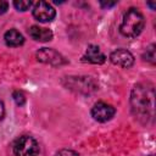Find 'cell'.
<instances>
[{
  "label": "cell",
  "mask_w": 156,
  "mask_h": 156,
  "mask_svg": "<svg viewBox=\"0 0 156 156\" xmlns=\"http://www.w3.org/2000/svg\"><path fill=\"white\" fill-rule=\"evenodd\" d=\"M152 100H154V90L152 88H147L145 85L138 84L134 87L130 96L132 110L135 116H147L149 111L152 110Z\"/></svg>",
  "instance_id": "6da1fadb"
},
{
  "label": "cell",
  "mask_w": 156,
  "mask_h": 156,
  "mask_svg": "<svg viewBox=\"0 0 156 156\" xmlns=\"http://www.w3.org/2000/svg\"><path fill=\"white\" fill-rule=\"evenodd\" d=\"M144 26H145L144 16L138 9L132 7L124 13L122 23L119 26V32L124 37L135 38L141 33V30L144 29Z\"/></svg>",
  "instance_id": "7a4b0ae2"
},
{
  "label": "cell",
  "mask_w": 156,
  "mask_h": 156,
  "mask_svg": "<svg viewBox=\"0 0 156 156\" xmlns=\"http://www.w3.org/2000/svg\"><path fill=\"white\" fill-rule=\"evenodd\" d=\"M13 152L16 156H38L39 145L33 136L22 135L15 140Z\"/></svg>",
  "instance_id": "3957f363"
},
{
  "label": "cell",
  "mask_w": 156,
  "mask_h": 156,
  "mask_svg": "<svg viewBox=\"0 0 156 156\" xmlns=\"http://www.w3.org/2000/svg\"><path fill=\"white\" fill-rule=\"evenodd\" d=\"M37 58L40 62L44 63H49L51 66H61L65 65L67 61L65 60V57L57 52L54 49H48V48H43L37 52Z\"/></svg>",
  "instance_id": "277c9868"
},
{
  "label": "cell",
  "mask_w": 156,
  "mask_h": 156,
  "mask_svg": "<svg viewBox=\"0 0 156 156\" xmlns=\"http://www.w3.org/2000/svg\"><path fill=\"white\" fill-rule=\"evenodd\" d=\"M56 12L55 9L45 1H39L33 7V16L39 22H50L54 20Z\"/></svg>",
  "instance_id": "5b68a950"
},
{
  "label": "cell",
  "mask_w": 156,
  "mask_h": 156,
  "mask_svg": "<svg viewBox=\"0 0 156 156\" xmlns=\"http://www.w3.org/2000/svg\"><path fill=\"white\" fill-rule=\"evenodd\" d=\"M115 107L106 104V102H96L91 108V116L98 122H106L110 121L115 116Z\"/></svg>",
  "instance_id": "8992f818"
},
{
  "label": "cell",
  "mask_w": 156,
  "mask_h": 156,
  "mask_svg": "<svg viewBox=\"0 0 156 156\" xmlns=\"http://www.w3.org/2000/svg\"><path fill=\"white\" fill-rule=\"evenodd\" d=\"M110 60L113 65L121 66L123 68H128L134 63V56L126 49H117L111 52Z\"/></svg>",
  "instance_id": "52a82bcc"
},
{
  "label": "cell",
  "mask_w": 156,
  "mask_h": 156,
  "mask_svg": "<svg viewBox=\"0 0 156 156\" xmlns=\"http://www.w3.org/2000/svg\"><path fill=\"white\" fill-rule=\"evenodd\" d=\"M83 58L85 61H88V62H91V63H95V65H101V63L105 62L106 56L102 54V51L100 50L99 46H96V45H89L87 48L85 56Z\"/></svg>",
  "instance_id": "ba28073f"
},
{
  "label": "cell",
  "mask_w": 156,
  "mask_h": 156,
  "mask_svg": "<svg viewBox=\"0 0 156 156\" xmlns=\"http://www.w3.org/2000/svg\"><path fill=\"white\" fill-rule=\"evenodd\" d=\"M29 37L37 41H49L52 38V32L48 28H41L39 26H32L28 29Z\"/></svg>",
  "instance_id": "9c48e42d"
},
{
  "label": "cell",
  "mask_w": 156,
  "mask_h": 156,
  "mask_svg": "<svg viewBox=\"0 0 156 156\" xmlns=\"http://www.w3.org/2000/svg\"><path fill=\"white\" fill-rule=\"evenodd\" d=\"M5 43L9 46H20L24 43V38L23 35L17 30V29H10L5 33L4 35Z\"/></svg>",
  "instance_id": "30bf717a"
},
{
  "label": "cell",
  "mask_w": 156,
  "mask_h": 156,
  "mask_svg": "<svg viewBox=\"0 0 156 156\" xmlns=\"http://www.w3.org/2000/svg\"><path fill=\"white\" fill-rule=\"evenodd\" d=\"M143 58H144L145 61L150 62V63H155L156 54H155V45H154V44L150 45V46L145 50V52H144V55H143Z\"/></svg>",
  "instance_id": "8fae6325"
},
{
  "label": "cell",
  "mask_w": 156,
  "mask_h": 156,
  "mask_svg": "<svg viewBox=\"0 0 156 156\" xmlns=\"http://www.w3.org/2000/svg\"><path fill=\"white\" fill-rule=\"evenodd\" d=\"M13 6L18 10V11H26L32 6V1L28 0H16L13 1Z\"/></svg>",
  "instance_id": "7c38bea8"
},
{
  "label": "cell",
  "mask_w": 156,
  "mask_h": 156,
  "mask_svg": "<svg viewBox=\"0 0 156 156\" xmlns=\"http://www.w3.org/2000/svg\"><path fill=\"white\" fill-rule=\"evenodd\" d=\"M12 98H13L16 105H18V106H23L24 102H26V96H24V94H23L22 91H18V90L15 91V93L12 94Z\"/></svg>",
  "instance_id": "4fadbf2b"
},
{
  "label": "cell",
  "mask_w": 156,
  "mask_h": 156,
  "mask_svg": "<svg viewBox=\"0 0 156 156\" xmlns=\"http://www.w3.org/2000/svg\"><path fill=\"white\" fill-rule=\"evenodd\" d=\"M56 156H79V155L72 150H61L56 154Z\"/></svg>",
  "instance_id": "5bb4252c"
},
{
  "label": "cell",
  "mask_w": 156,
  "mask_h": 156,
  "mask_svg": "<svg viewBox=\"0 0 156 156\" xmlns=\"http://www.w3.org/2000/svg\"><path fill=\"white\" fill-rule=\"evenodd\" d=\"M7 9H9V2L0 0V15L1 13H5L7 11Z\"/></svg>",
  "instance_id": "9a60e30c"
},
{
  "label": "cell",
  "mask_w": 156,
  "mask_h": 156,
  "mask_svg": "<svg viewBox=\"0 0 156 156\" xmlns=\"http://www.w3.org/2000/svg\"><path fill=\"white\" fill-rule=\"evenodd\" d=\"M4 115H5V106H4V102L0 100V121L4 118Z\"/></svg>",
  "instance_id": "2e32d148"
},
{
  "label": "cell",
  "mask_w": 156,
  "mask_h": 156,
  "mask_svg": "<svg viewBox=\"0 0 156 156\" xmlns=\"http://www.w3.org/2000/svg\"><path fill=\"white\" fill-rule=\"evenodd\" d=\"M116 4H117L116 1H112V2H108V1H107V2H104V1H101V2H100V5H101L102 7H111V6H115Z\"/></svg>",
  "instance_id": "e0dca14e"
},
{
  "label": "cell",
  "mask_w": 156,
  "mask_h": 156,
  "mask_svg": "<svg viewBox=\"0 0 156 156\" xmlns=\"http://www.w3.org/2000/svg\"><path fill=\"white\" fill-rule=\"evenodd\" d=\"M147 5H149L151 9H155V7H156V5H155V4H152V2H147Z\"/></svg>",
  "instance_id": "ac0fdd59"
}]
</instances>
